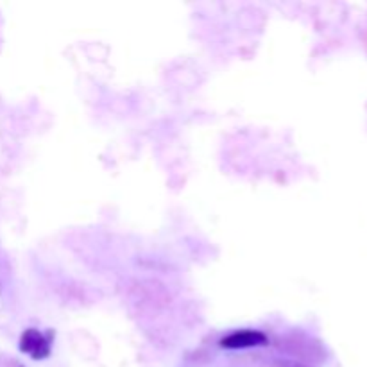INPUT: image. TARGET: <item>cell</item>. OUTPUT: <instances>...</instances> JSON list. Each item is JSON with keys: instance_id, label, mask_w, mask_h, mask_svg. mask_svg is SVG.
<instances>
[{"instance_id": "6da1fadb", "label": "cell", "mask_w": 367, "mask_h": 367, "mask_svg": "<svg viewBox=\"0 0 367 367\" xmlns=\"http://www.w3.org/2000/svg\"><path fill=\"white\" fill-rule=\"evenodd\" d=\"M265 342V335L260 333V331H253V330H242V331H235L232 335H227L226 339H223L221 344L224 348H232V349H238V348H249V346H260Z\"/></svg>"}]
</instances>
